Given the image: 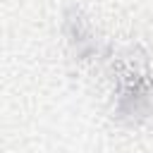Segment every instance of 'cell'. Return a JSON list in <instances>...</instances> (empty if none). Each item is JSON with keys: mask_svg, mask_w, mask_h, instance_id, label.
<instances>
[{"mask_svg": "<svg viewBox=\"0 0 153 153\" xmlns=\"http://www.w3.org/2000/svg\"><path fill=\"white\" fill-rule=\"evenodd\" d=\"M151 100H153V84L148 76H139L136 72L131 74V79L127 81V86L120 88L117 96V112L120 117L127 120H136V117H146V112L151 110Z\"/></svg>", "mask_w": 153, "mask_h": 153, "instance_id": "1", "label": "cell"}, {"mask_svg": "<svg viewBox=\"0 0 153 153\" xmlns=\"http://www.w3.org/2000/svg\"><path fill=\"white\" fill-rule=\"evenodd\" d=\"M65 31H67V36L74 43V48H76L79 55H86V53H96L98 50L96 41L91 38V33L84 26V17L76 10H69L67 12V17H65Z\"/></svg>", "mask_w": 153, "mask_h": 153, "instance_id": "2", "label": "cell"}]
</instances>
